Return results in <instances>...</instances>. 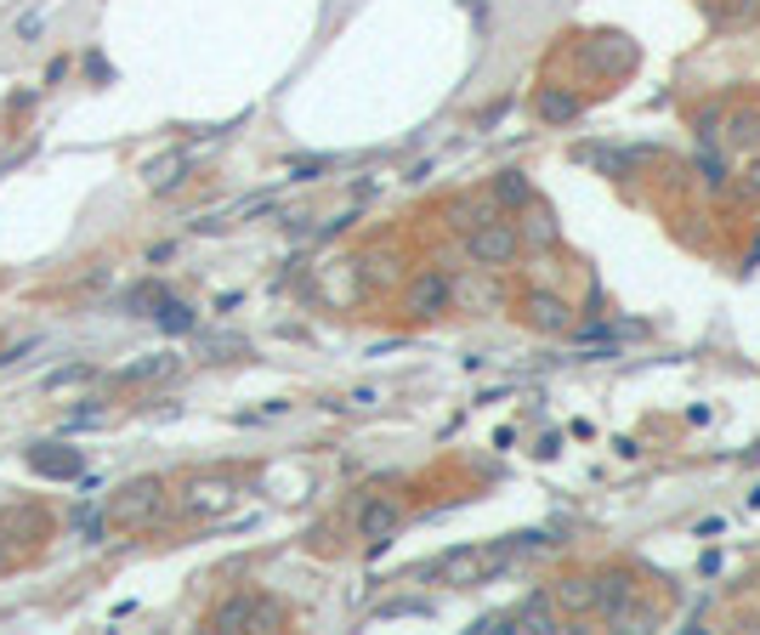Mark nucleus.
<instances>
[{"label": "nucleus", "instance_id": "f257e3e1", "mask_svg": "<svg viewBox=\"0 0 760 635\" xmlns=\"http://www.w3.org/2000/svg\"><path fill=\"white\" fill-rule=\"evenodd\" d=\"M170 517V488L165 477H131L119 482V494L109 499V522L125 533H154Z\"/></svg>", "mask_w": 760, "mask_h": 635}, {"label": "nucleus", "instance_id": "f03ea898", "mask_svg": "<svg viewBox=\"0 0 760 635\" xmlns=\"http://www.w3.org/2000/svg\"><path fill=\"white\" fill-rule=\"evenodd\" d=\"M284 607L262 590H233L227 601H216L205 613V630H284Z\"/></svg>", "mask_w": 760, "mask_h": 635}, {"label": "nucleus", "instance_id": "7ed1b4c3", "mask_svg": "<svg viewBox=\"0 0 760 635\" xmlns=\"http://www.w3.org/2000/svg\"><path fill=\"white\" fill-rule=\"evenodd\" d=\"M517 250H522V233H517V221H477L471 233H466V256L494 272L505 262H517Z\"/></svg>", "mask_w": 760, "mask_h": 635}, {"label": "nucleus", "instance_id": "20e7f679", "mask_svg": "<svg viewBox=\"0 0 760 635\" xmlns=\"http://www.w3.org/2000/svg\"><path fill=\"white\" fill-rule=\"evenodd\" d=\"M52 511H46L40 499H17V505H7V511H0V539L7 545H23V550H40L46 539H52Z\"/></svg>", "mask_w": 760, "mask_h": 635}, {"label": "nucleus", "instance_id": "39448f33", "mask_svg": "<svg viewBox=\"0 0 760 635\" xmlns=\"http://www.w3.org/2000/svg\"><path fill=\"white\" fill-rule=\"evenodd\" d=\"M448 295H454L448 272L426 267V272H415L409 284H403V307H409L415 318H438V313H448Z\"/></svg>", "mask_w": 760, "mask_h": 635}, {"label": "nucleus", "instance_id": "423d86ee", "mask_svg": "<svg viewBox=\"0 0 760 635\" xmlns=\"http://www.w3.org/2000/svg\"><path fill=\"white\" fill-rule=\"evenodd\" d=\"M550 607L568 619H591L596 613V573H568L550 584Z\"/></svg>", "mask_w": 760, "mask_h": 635}, {"label": "nucleus", "instance_id": "0eeeda50", "mask_svg": "<svg viewBox=\"0 0 760 635\" xmlns=\"http://www.w3.org/2000/svg\"><path fill=\"white\" fill-rule=\"evenodd\" d=\"M233 505V477H193L182 488V511L188 517H216Z\"/></svg>", "mask_w": 760, "mask_h": 635}, {"label": "nucleus", "instance_id": "6e6552de", "mask_svg": "<svg viewBox=\"0 0 760 635\" xmlns=\"http://www.w3.org/2000/svg\"><path fill=\"white\" fill-rule=\"evenodd\" d=\"M642 596V584H636V573L630 568H613V573H596V613H607V619H624L630 613V601Z\"/></svg>", "mask_w": 760, "mask_h": 635}, {"label": "nucleus", "instance_id": "1a4fd4ad", "mask_svg": "<svg viewBox=\"0 0 760 635\" xmlns=\"http://www.w3.org/2000/svg\"><path fill=\"white\" fill-rule=\"evenodd\" d=\"M397 528H403V499H392V494H387V499H380V494H375V499H364V511H358V533H364L369 545H387Z\"/></svg>", "mask_w": 760, "mask_h": 635}, {"label": "nucleus", "instance_id": "9d476101", "mask_svg": "<svg viewBox=\"0 0 760 635\" xmlns=\"http://www.w3.org/2000/svg\"><path fill=\"white\" fill-rule=\"evenodd\" d=\"M522 318L540 329V335H562L568 329V301L550 295V290H528L522 295Z\"/></svg>", "mask_w": 760, "mask_h": 635}, {"label": "nucleus", "instance_id": "9b49d317", "mask_svg": "<svg viewBox=\"0 0 760 635\" xmlns=\"http://www.w3.org/2000/svg\"><path fill=\"white\" fill-rule=\"evenodd\" d=\"M443 584H483V550H471V545H454L443 562L432 568Z\"/></svg>", "mask_w": 760, "mask_h": 635}, {"label": "nucleus", "instance_id": "f8f14e48", "mask_svg": "<svg viewBox=\"0 0 760 635\" xmlns=\"http://www.w3.org/2000/svg\"><path fill=\"white\" fill-rule=\"evenodd\" d=\"M511 619H517V630H534V635L562 630V624H556V607H550V590H534L528 601H517V607H511Z\"/></svg>", "mask_w": 760, "mask_h": 635}, {"label": "nucleus", "instance_id": "ddd939ff", "mask_svg": "<svg viewBox=\"0 0 760 635\" xmlns=\"http://www.w3.org/2000/svg\"><path fill=\"white\" fill-rule=\"evenodd\" d=\"M29 466L40 471V477H80L86 471V460H80V454H74V448H46V443H35L29 448Z\"/></svg>", "mask_w": 760, "mask_h": 635}, {"label": "nucleus", "instance_id": "4468645a", "mask_svg": "<svg viewBox=\"0 0 760 635\" xmlns=\"http://www.w3.org/2000/svg\"><path fill=\"white\" fill-rule=\"evenodd\" d=\"M494 199L505 211H522L528 199H534V182H528V170H499L494 176Z\"/></svg>", "mask_w": 760, "mask_h": 635}, {"label": "nucleus", "instance_id": "2eb2a0df", "mask_svg": "<svg viewBox=\"0 0 760 635\" xmlns=\"http://www.w3.org/2000/svg\"><path fill=\"white\" fill-rule=\"evenodd\" d=\"M534 109H540L545 125H568V119H579V97L573 91H540Z\"/></svg>", "mask_w": 760, "mask_h": 635}, {"label": "nucleus", "instance_id": "dca6fc26", "mask_svg": "<svg viewBox=\"0 0 760 635\" xmlns=\"http://www.w3.org/2000/svg\"><path fill=\"white\" fill-rule=\"evenodd\" d=\"M522 211H528V227H517V233H522V239H534V244H556V221H550V211L534 205V199H528Z\"/></svg>", "mask_w": 760, "mask_h": 635}, {"label": "nucleus", "instance_id": "f3484780", "mask_svg": "<svg viewBox=\"0 0 760 635\" xmlns=\"http://www.w3.org/2000/svg\"><path fill=\"white\" fill-rule=\"evenodd\" d=\"M182 170H188V160H182V154H176V160H165V165H154V176H148V182H154V188L165 193V188H176V182H182Z\"/></svg>", "mask_w": 760, "mask_h": 635}, {"label": "nucleus", "instance_id": "a211bd4d", "mask_svg": "<svg viewBox=\"0 0 760 635\" xmlns=\"http://www.w3.org/2000/svg\"><path fill=\"white\" fill-rule=\"evenodd\" d=\"M426 613H432V607H426V601H387V607H380L375 619H426Z\"/></svg>", "mask_w": 760, "mask_h": 635}, {"label": "nucleus", "instance_id": "6ab92c4d", "mask_svg": "<svg viewBox=\"0 0 760 635\" xmlns=\"http://www.w3.org/2000/svg\"><path fill=\"white\" fill-rule=\"evenodd\" d=\"M505 630H517L511 613H489V619H477V635H505Z\"/></svg>", "mask_w": 760, "mask_h": 635}, {"label": "nucleus", "instance_id": "aec40b11", "mask_svg": "<svg viewBox=\"0 0 760 635\" xmlns=\"http://www.w3.org/2000/svg\"><path fill=\"white\" fill-rule=\"evenodd\" d=\"M23 562H29V556H23V550H7V539H0V573H12V568H23Z\"/></svg>", "mask_w": 760, "mask_h": 635}, {"label": "nucleus", "instance_id": "412c9836", "mask_svg": "<svg viewBox=\"0 0 760 635\" xmlns=\"http://www.w3.org/2000/svg\"><path fill=\"white\" fill-rule=\"evenodd\" d=\"M40 23H46V12H29V17L17 23V35H23V40H35V35H40Z\"/></svg>", "mask_w": 760, "mask_h": 635}]
</instances>
